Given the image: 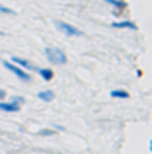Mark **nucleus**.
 <instances>
[{"instance_id":"obj_1","label":"nucleus","mask_w":152,"mask_h":154,"mask_svg":"<svg viewBox=\"0 0 152 154\" xmlns=\"http://www.w3.org/2000/svg\"><path fill=\"white\" fill-rule=\"evenodd\" d=\"M45 56H47V59H48L50 63H54V65H65V63L68 61L66 54H65L61 48H57V47H47V48H45Z\"/></svg>"},{"instance_id":"obj_2","label":"nucleus","mask_w":152,"mask_h":154,"mask_svg":"<svg viewBox=\"0 0 152 154\" xmlns=\"http://www.w3.org/2000/svg\"><path fill=\"white\" fill-rule=\"evenodd\" d=\"M2 65H4V66H5V68H7V70L11 72V74H14V75L18 77L20 81H23V82H29V81H31V75H29V74H27V72H25L23 68L16 66L14 63H11V61L4 59V61H2Z\"/></svg>"},{"instance_id":"obj_3","label":"nucleus","mask_w":152,"mask_h":154,"mask_svg":"<svg viewBox=\"0 0 152 154\" xmlns=\"http://www.w3.org/2000/svg\"><path fill=\"white\" fill-rule=\"evenodd\" d=\"M57 25V29L61 31V32H65L66 36H82V31H79L77 27H74L72 23H66V22H57L56 23Z\"/></svg>"},{"instance_id":"obj_4","label":"nucleus","mask_w":152,"mask_h":154,"mask_svg":"<svg viewBox=\"0 0 152 154\" xmlns=\"http://www.w3.org/2000/svg\"><path fill=\"white\" fill-rule=\"evenodd\" d=\"M22 109L20 104H14L13 100L11 102H2L0 100V111H5V113H18Z\"/></svg>"},{"instance_id":"obj_5","label":"nucleus","mask_w":152,"mask_h":154,"mask_svg":"<svg viewBox=\"0 0 152 154\" xmlns=\"http://www.w3.org/2000/svg\"><path fill=\"white\" fill-rule=\"evenodd\" d=\"M11 63H14L16 66H20V68H23V70H31L32 68V65L27 61V59H23V57H11Z\"/></svg>"},{"instance_id":"obj_6","label":"nucleus","mask_w":152,"mask_h":154,"mask_svg":"<svg viewBox=\"0 0 152 154\" xmlns=\"http://www.w3.org/2000/svg\"><path fill=\"white\" fill-rule=\"evenodd\" d=\"M113 27L114 29H129V31H134V29H136L134 22H129V20H123V22H113Z\"/></svg>"},{"instance_id":"obj_7","label":"nucleus","mask_w":152,"mask_h":154,"mask_svg":"<svg viewBox=\"0 0 152 154\" xmlns=\"http://www.w3.org/2000/svg\"><path fill=\"white\" fill-rule=\"evenodd\" d=\"M38 99L39 100H43V102H52V99H54V91H52V90H43V91H39L38 93Z\"/></svg>"},{"instance_id":"obj_8","label":"nucleus","mask_w":152,"mask_h":154,"mask_svg":"<svg viewBox=\"0 0 152 154\" xmlns=\"http://www.w3.org/2000/svg\"><path fill=\"white\" fill-rule=\"evenodd\" d=\"M38 74L41 75L43 81H52V77H54V72L50 68H38Z\"/></svg>"},{"instance_id":"obj_9","label":"nucleus","mask_w":152,"mask_h":154,"mask_svg":"<svg viewBox=\"0 0 152 154\" xmlns=\"http://www.w3.org/2000/svg\"><path fill=\"white\" fill-rule=\"evenodd\" d=\"M113 99H129V93L125 91V90H111V93H109Z\"/></svg>"},{"instance_id":"obj_10","label":"nucleus","mask_w":152,"mask_h":154,"mask_svg":"<svg viewBox=\"0 0 152 154\" xmlns=\"http://www.w3.org/2000/svg\"><path fill=\"white\" fill-rule=\"evenodd\" d=\"M109 5H113L114 9H120V11H123L125 7H127V4L125 2H122V0H106Z\"/></svg>"},{"instance_id":"obj_11","label":"nucleus","mask_w":152,"mask_h":154,"mask_svg":"<svg viewBox=\"0 0 152 154\" xmlns=\"http://www.w3.org/2000/svg\"><path fill=\"white\" fill-rule=\"evenodd\" d=\"M0 13H4V14H13V13H14V11H13V9H9V7H5V5H2V4H0Z\"/></svg>"},{"instance_id":"obj_12","label":"nucleus","mask_w":152,"mask_h":154,"mask_svg":"<svg viewBox=\"0 0 152 154\" xmlns=\"http://www.w3.org/2000/svg\"><path fill=\"white\" fill-rule=\"evenodd\" d=\"M50 134H54L52 129H43V131H39V136H50Z\"/></svg>"},{"instance_id":"obj_13","label":"nucleus","mask_w":152,"mask_h":154,"mask_svg":"<svg viewBox=\"0 0 152 154\" xmlns=\"http://www.w3.org/2000/svg\"><path fill=\"white\" fill-rule=\"evenodd\" d=\"M13 102H14V104H20V106H22V104L25 102V99H23V97H14V99H13Z\"/></svg>"},{"instance_id":"obj_14","label":"nucleus","mask_w":152,"mask_h":154,"mask_svg":"<svg viewBox=\"0 0 152 154\" xmlns=\"http://www.w3.org/2000/svg\"><path fill=\"white\" fill-rule=\"evenodd\" d=\"M5 95H7V93H5V90H2V88H0V100H4V99H5Z\"/></svg>"}]
</instances>
